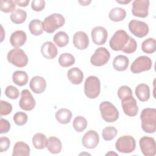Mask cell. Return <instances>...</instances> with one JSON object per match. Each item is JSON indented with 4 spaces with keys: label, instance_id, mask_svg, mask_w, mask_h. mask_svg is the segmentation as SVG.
Wrapping results in <instances>:
<instances>
[{
    "label": "cell",
    "instance_id": "f6af8a7d",
    "mask_svg": "<svg viewBox=\"0 0 156 156\" xmlns=\"http://www.w3.org/2000/svg\"><path fill=\"white\" fill-rule=\"evenodd\" d=\"M15 3L19 5V6H21V7H26L27 6L28 4L29 3V0H17V1H15Z\"/></svg>",
    "mask_w": 156,
    "mask_h": 156
},
{
    "label": "cell",
    "instance_id": "7dc6e473",
    "mask_svg": "<svg viewBox=\"0 0 156 156\" xmlns=\"http://www.w3.org/2000/svg\"><path fill=\"white\" fill-rule=\"evenodd\" d=\"M116 2H118V3H121V4H123V3L127 4V3L130 2V1H116Z\"/></svg>",
    "mask_w": 156,
    "mask_h": 156
},
{
    "label": "cell",
    "instance_id": "4fadbf2b",
    "mask_svg": "<svg viewBox=\"0 0 156 156\" xmlns=\"http://www.w3.org/2000/svg\"><path fill=\"white\" fill-rule=\"evenodd\" d=\"M121 105L124 113L127 116H134L137 115L138 107L136 101L132 95L128 96L121 99Z\"/></svg>",
    "mask_w": 156,
    "mask_h": 156
},
{
    "label": "cell",
    "instance_id": "b9f144b4",
    "mask_svg": "<svg viewBox=\"0 0 156 156\" xmlns=\"http://www.w3.org/2000/svg\"><path fill=\"white\" fill-rule=\"evenodd\" d=\"M31 7L34 11H41L45 7V1L43 0H34L32 1Z\"/></svg>",
    "mask_w": 156,
    "mask_h": 156
},
{
    "label": "cell",
    "instance_id": "603a6c76",
    "mask_svg": "<svg viewBox=\"0 0 156 156\" xmlns=\"http://www.w3.org/2000/svg\"><path fill=\"white\" fill-rule=\"evenodd\" d=\"M135 92L138 99L141 102L147 101L150 98V88L147 84H138L135 88Z\"/></svg>",
    "mask_w": 156,
    "mask_h": 156
},
{
    "label": "cell",
    "instance_id": "52a82bcc",
    "mask_svg": "<svg viewBox=\"0 0 156 156\" xmlns=\"http://www.w3.org/2000/svg\"><path fill=\"white\" fill-rule=\"evenodd\" d=\"M115 147L119 152L125 154L131 153L136 147L135 140L130 135L122 136L116 141Z\"/></svg>",
    "mask_w": 156,
    "mask_h": 156
},
{
    "label": "cell",
    "instance_id": "f1b7e54d",
    "mask_svg": "<svg viewBox=\"0 0 156 156\" xmlns=\"http://www.w3.org/2000/svg\"><path fill=\"white\" fill-rule=\"evenodd\" d=\"M10 18L13 23L16 24H21L26 21L27 18V13L23 9H17L11 13Z\"/></svg>",
    "mask_w": 156,
    "mask_h": 156
},
{
    "label": "cell",
    "instance_id": "4316f807",
    "mask_svg": "<svg viewBox=\"0 0 156 156\" xmlns=\"http://www.w3.org/2000/svg\"><path fill=\"white\" fill-rule=\"evenodd\" d=\"M12 80L14 83L18 86H24L28 82V75L24 71H16L13 73Z\"/></svg>",
    "mask_w": 156,
    "mask_h": 156
},
{
    "label": "cell",
    "instance_id": "f546056e",
    "mask_svg": "<svg viewBox=\"0 0 156 156\" xmlns=\"http://www.w3.org/2000/svg\"><path fill=\"white\" fill-rule=\"evenodd\" d=\"M32 144L35 148L37 149H43L46 147L47 138L42 133H37L32 137Z\"/></svg>",
    "mask_w": 156,
    "mask_h": 156
},
{
    "label": "cell",
    "instance_id": "ffe728a7",
    "mask_svg": "<svg viewBox=\"0 0 156 156\" xmlns=\"http://www.w3.org/2000/svg\"><path fill=\"white\" fill-rule=\"evenodd\" d=\"M27 40L26 34L23 30L13 32L10 37V43L12 46L18 48L24 44Z\"/></svg>",
    "mask_w": 156,
    "mask_h": 156
},
{
    "label": "cell",
    "instance_id": "ac0fdd59",
    "mask_svg": "<svg viewBox=\"0 0 156 156\" xmlns=\"http://www.w3.org/2000/svg\"><path fill=\"white\" fill-rule=\"evenodd\" d=\"M73 41L74 46L79 50L85 49L89 45L88 37L87 34L83 31L76 32L73 36Z\"/></svg>",
    "mask_w": 156,
    "mask_h": 156
},
{
    "label": "cell",
    "instance_id": "44dd1931",
    "mask_svg": "<svg viewBox=\"0 0 156 156\" xmlns=\"http://www.w3.org/2000/svg\"><path fill=\"white\" fill-rule=\"evenodd\" d=\"M67 77L71 83L74 85H79L83 80V74L79 68L74 67L68 71Z\"/></svg>",
    "mask_w": 156,
    "mask_h": 156
},
{
    "label": "cell",
    "instance_id": "1f68e13d",
    "mask_svg": "<svg viewBox=\"0 0 156 156\" xmlns=\"http://www.w3.org/2000/svg\"><path fill=\"white\" fill-rule=\"evenodd\" d=\"M53 40L58 47L63 48L68 44L69 36L65 32L58 31L54 35Z\"/></svg>",
    "mask_w": 156,
    "mask_h": 156
},
{
    "label": "cell",
    "instance_id": "484cf974",
    "mask_svg": "<svg viewBox=\"0 0 156 156\" xmlns=\"http://www.w3.org/2000/svg\"><path fill=\"white\" fill-rule=\"evenodd\" d=\"M55 118L60 124H66L70 122L72 118V112L68 108H63L58 110L55 112Z\"/></svg>",
    "mask_w": 156,
    "mask_h": 156
},
{
    "label": "cell",
    "instance_id": "d6a6232c",
    "mask_svg": "<svg viewBox=\"0 0 156 156\" xmlns=\"http://www.w3.org/2000/svg\"><path fill=\"white\" fill-rule=\"evenodd\" d=\"M142 51L146 54H152L156 49V41L154 38H148L141 44Z\"/></svg>",
    "mask_w": 156,
    "mask_h": 156
},
{
    "label": "cell",
    "instance_id": "bcb514c9",
    "mask_svg": "<svg viewBox=\"0 0 156 156\" xmlns=\"http://www.w3.org/2000/svg\"><path fill=\"white\" fill-rule=\"evenodd\" d=\"M91 1H79L80 4H81L82 5H88Z\"/></svg>",
    "mask_w": 156,
    "mask_h": 156
},
{
    "label": "cell",
    "instance_id": "8992f818",
    "mask_svg": "<svg viewBox=\"0 0 156 156\" xmlns=\"http://www.w3.org/2000/svg\"><path fill=\"white\" fill-rule=\"evenodd\" d=\"M7 58L9 62L19 68L24 67L28 63L27 55L23 49L20 48L11 49L7 53Z\"/></svg>",
    "mask_w": 156,
    "mask_h": 156
},
{
    "label": "cell",
    "instance_id": "d4e9b609",
    "mask_svg": "<svg viewBox=\"0 0 156 156\" xmlns=\"http://www.w3.org/2000/svg\"><path fill=\"white\" fill-rule=\"evenodd\" d=\"M30 155V147L23 141L16 142L13 149V156H28Z\"/></svg>",
    "mask_w": 156,
    "mask_h": 156
},
{
    "label": "cell",
    "instance_id": "8d00e7d4",
    "mask_svg": "<svg viewBox=\"0 0 156 156\" xmlns=\"http://www.w3.org/2000/svg\"><path fill=\"white\" fill-rule=\"evenodd\" d=\"M16 7L15 1L12 0H1L0 10L5 13L13 12Z\"/></svg>",
    "mask_w": 156,
    "mask_h": 156
},
{
    "label": "cell",
    "instance_id": "2e32d148",
    "mask_svg": "<svg viewBox=\"0 0 156 156\" xmlns=\"http://www.w3.org/2000/svg\"><path fill=\"white\" fill-rule=\"evenodd\" d=\"M91 35L93 43L96 45L105 44L108 37L107 30L102 26H96L91 32Z\"/></svg>",
    "mask_w": 156,
    "mask_h": 156
},
{
    "label": "cell",
    "instance_id": "836d02e7",
    "mask_svg": "<svg viewBox=\"0 0 156 156\" xmlns=\"http://www.w3.org/2000/svg\"><path fill=\"white\" fill-rule=\"evenodd\" d=\"M58 61L60 66L64 68H67L74 64L75 58L71 54L66 52L60 55Z\"/></svg>",
    "mask_w": 156,
    "mask_h": 156
},
{
    "label": "cell",
    "instance_id": "ba28073f",
    "mask_svg": "<svg viewBox=\"0 0 156 156\" xmlns=\"http://www.w3.org/2000/svg\"><path fill=\"white\" fill-rule=\"evenodd\" d=\"M152 65V60L147 56L141 55L136 58L130 66V71L134 74H138L151 69Z\"/></svg>",
    "mask_w": 156,
    "mask_h": 156
},
{
    "label": "cell",
    "instance_id": "d6986e66",
    "mask_svg": "<svg viewBox=\"0 0 156 156\" xmlns=\"http://www.w3.org/2000/svg\"><path fill=\"white\" fill-rule=\"evenodd\" d=\"M57 48L51 41L44 42L41 47L42 55L47 59H53L57 55Z\"/></svg>",
    "mask_w": 156,
    "mask_h": 156
},
{
    "label": "cell",
    "instance_id": "6da1fadb",
    "mask_svg": "<svg viewBox=\"0 0 156 156\" xmlns=\"http://www.w3.org/2000/svg\"><path fill=\"white\" fill-rule=\"evenodd\" d=\"M110 47L115 51H122L127 54L134 52L137 48L135 40L130 37L124 30H118L115 32L109 41Z\"/></svg>",
    "mask_w": 156,
    "mask_h": 156
},
{
    "label": "cell",
    "instance_id": "7402d4cb",
    "mask_svg": "<svg viewBox=\"0 0 156 156\" xmlns=\"http://www.w3.org/2000/svg\"><path fill=\"white\" fill-rule=\"evenodd\" d=\"M46 147L52 154H56L60 152L62 148V144L60 139L55 136H50L47 139Z\"/></svg>",
    "mask_w": 156,
    "mask_h": 156
},
{
    "label": "cell",
    "instance_id": "277c9868",
    "mask_svg": "<svg viewBox=\"0 0 156 156\" xmlns=\"http://www.w3.org/2000/svg\"><path fill=\"white\" fill-rule=\"evenodd\" d=\"M101 92V82L99 78L94 76H88L84 84V93L90 99H95Z\"/></svg>",
    "mask_w": 156,
    "mask_h": 156
},
{
    "label": "cell",
    "instance_id": "7a4b0ae2",
    "mask_svg": "<svg viewBox=\"0 0 156 156\" xmlns=\"http://www.w3.org/2000/svg\"><path fill=\"white\" fill-rule=\"evenodd\" d=\"M141 128L148 133H153L156 129V109L154 108H144L140 115Z\"/></svg>",
    "mask_w": 156,
    "mask_h": 156
},
{
    "label": "cell",
    "instance_id": "74e56055",
    "mask_svg": "<svg viewBox=\"0 0 156 156\" xmlns=\"http://www.w3.org/2000/svg\"><path fill=\"white\" fill-rule=\"evenodd\" d=\"M13 119L16 125L21 126L26 124L28 118L26 113L23 112H18L13 115Z\"/></svg>",
    "mask_w": 156,
    "mask_h": 156
},
{
    "label": "cell",
    "instance_id": "60d3db41",
    "mask_svg": "<svg viewBox=\"0 0 156 156\" xmlns=\"http://www.w3.org/2000/svg\"><path fill=\"white\" fill-rule=\"evenodd\" d=\"M132 94L133 93L131 88L126 85L121 86L118 90V96L121 100L128 96H132Z\"/></svg>",
    "mask_w": 156,
    "mask_h": 156
},
{
    "label": "cell",
    "instance_id": "4dcf8cb0",
    "mask_svg": "<svg viewBox=\"0 0 156 156\" xmlns=\"http://www.w3.org/2000/svg\"><path fill=\"white\" fill-rule=\"evenodd\" d=\"M29 29L30 33L35 36H38L42 34L43 32V22L38 19L32 20L29 24Z\"/></svg>",
    "mask_w": 156,
    "mask_h": 156
},
{
    "label": "cell",
    "instance_id": "ab89813d",
    "mask_svg": "<svg viewBox=\"0 0 156 156\" xmlns=\"http://www.w3.org/2000/svg\"><path fill=\"white\" fill-rule=\"evenodd\" d=\"M12 111V105L7 101H0V115L5 116L10 114Z\"/></svg>",
    "mask_w": 156,
    "mask_h": 156
},
{
    "label": "cell",
    "instance_id": "cb8c5ba5",
    "mask_svg": "<svg viewBox=\"0 0 156 156\" xmlns=\"http://www.w3.org/2000/svg\"><path fill=\"white\" fill-rule=\"evenodd\" d=\"M129 60L128 57L123 55H119L115 57L113 61V68L118 71H125L129 66Z\"/></svg>",
    "mask_w": 156,
    "mask_h": 156
},
{
    "label": "cell",
    "instance_id": "ee69618b",
    "mask_svg": "<svg viewBox=\"0 0 156 156\" xmlns=\"http://www.w3.org/2000/svg\"><path fill=\"white\" fill-rule=\"evenodd\" d=\"M10 129V124L5 119L1 118L0 119V133H7Z\"/></svg>",
    "mask_w": 156,
    "mask_h": 156
},
{
    "label": "cell",
    "instance_id": "8fae6325",
    "mask_svg": "<svg viewBox=\"0 0 156 156\" xmlns=\"http://www.w3.org/2000/svg\"><path fill=\"white\" fill-rule=\"evenodd\" d=\"M140 147L145 156H154L156 154V143L152 137L144 136L140 139Z\"/></svg>",
    "mask_w": 156,
    "mask_h": 156
},
{
    "label": "cell",
    "instance_id": "5b68a950",
    "mask_svg": "<svg viewBox=\"0 0 156 156\" xmlns=\"http://www.w3.org/2000/svg\"><path fill=\"white\" fill-rule=\"evenodd\" d=\"M102 119L107 122L116 121L119 118V112L116 107L109 101H103L99 105Z\"/></svg>",
    "mask_w": 156,
    "mask_h": 156
},
{
    "label": "cell",
    "instance_id": "f35d334b",
    "mask_svg": "<svg viewBox=\"0 0 156 156\" xmlns=\"http://www.w3.org/2000/svg\"><path fill=\"white\" fill-rule=\"evenodd\" d=\"M19 94L18 88L13 85H9L5 88V94L7 98L11 99H17L19 96Z\"/></svg>",
    "mask_w": 156,
    "mask_h": 156
},
{
    "label": "cell",
    "instance_id": "7bdbcfd3",
    "mask_svg": "<svg viewBox=\"0 0 156 156\" xmlns=\"http://www.w3.org/2000/svg\"><path fill=\"white\" fill-rule=\"evenodd\" d=\"M10 141L9 138L1 136L0 138V152H5L9 148Z\"/></svg>",
    "mask_w": 156,
    "mask_h": 156
},
{
    "label": "cell",
    "instance_id": "30bf717a",
    "mask_svg": "<svg viewBox=\"0 0 156 156\" xmlns=\"http://www.w3.org/2000/svg\"><path fill=\"white\" fill-rule=\"evenodd\" d=\"M128 27L130 32L138 38L145 37L148 34L149 30L148 25L146 23L139 20H131Z\"/></svg>",
    "mask_w": 156,
    "mask_h": 156
},
{
    "label": "cell",
    "instance_id": "83f0119b",
    "mask_svg": "<svg viewBox=\"0 0 156 156\" xmlns=\"http://www.w3.org/2000/svg\"><path fill=\"white\" fill-rule=\"evenodd\" d=\"M126 16V10L121 7H115L112 9L108 14L109 18L115 22L122 21Z\"/></svg>",
    "mask_w": 156,
    "mask_h": 156
},
{
    "label": "cell",
    "instance_id": "5bb4252c",
    "mask_svg": "<svg viewBox=\"0 0 156 156\" xmlns=\"http://www.w3.org/2000/svg\"><path fill=\"white\" fill-rule=\"evenodd\" d=\"M20 107L25 111H30L35 106V100L31 93L27 89L22 90L19 101Z\"/></svg>",
    "mask_w": 156,
    "mask_h": 156
},
{
    "label": "cell",
    "instance_id": "3957f363",
    "mask_svg": "<svg viewBox=\"0 0 156 156\" xmlns=\"http://www.w3.org/2000/svg\"><path fill=\"white\" fill-rule=\"evenodd\" d=\"M65 23L64 16L60 13H52L45 18L43 22V30L48 33L52 34L58 28L62 27Z\"/></svg>",
    "mask_w": 156,
    "mask_h": 156
},
{
    "label": "cell",
    "instance_id": "e0dca14e",
    "mask_svg": "<svg viewBox=\"0 0 156 156\" xmlns=\"http://www.w3.org/2000/svg\"><path fill=\"white\" fill-rule=\"evenodd\" d=\"M29 87L34 93L36 94H41L46 90V80L41 76H34L30 80Z\"/></svg>",
    "mask_w": 156,
    "mask_h": 156
},
{
    "label": "cell",
    "instance_id": "9a60e30c",
    "mask_svg": "<svg viewBox=\"0 0 156 156\" xmlns=\"http://www.w3.org/2000/svg\"><path fill=\"white\" fill-rule=\"evenodd\" d=\"M99 142L98 133L93 130L87 132L82 137V143L83 146L88 149L95 148Z\"/></svg>",
    "mask_w": 156,
    "mask_h": 156
},
{
    "label": "cell",
    "instance_id": "7c38bea8",
    "mask_svg": "<svg viewBox=\"0 0 156 156\" xmlns=\"http://www.w3.org/2000/svg\"><path fill=\"white\" fill-rule=\"evenodd\" d=\"M149 7V0H135L132 2V15L140 18H146L148 15Z\"/></svg>",
    "mask_w": 156,
    "mask_h": 156
},
{
    "label": "cell",
    "instance_id": "9c48e42d",
    "mask_svg": "<svg viewBox=\"0 0 156 156\" xmlns=\"http://www.w3.org/2000/svg\"><path fill=\"white\" fill-rule=\"evenodd\" d=\"M110 57V52L104 47L96 49L90 58L91 63L96 66H101L105 65Z\"/></svg>",
    "mask_w": 156,
    "mask_h": 156
},
{
    "label": "cell",
    "instance_id": "d590c367",
    "mask_svg": "<svg viewBox=\"0 0 156 156\" xmlns=\"http://www.w3.org/2000/svg\"><path fill=\"white\" fill-rule=\"evenodd\" d=\"M118 133L117 129L113 126L105 127L102 132V136L104 140L110 141L115 138Z\"/></svg>",
    "mask_w": 156,
    "mask_h": 156
},
{
    "label": "cell",
    "instance_id": "e575fe53",
    "mask_svg": "<svg viewBox=\"0 0 156 156\" xmlns=\"http://www.w3.org/2000/svg\"><path fill=\"white\" fill-rule=\"evenodd\" d=\"M73 126L76 132H82L87 126V121L83 116H77L73 120Z\"/></svg>",
    "mask_w": 156,
    "mask_h": 156
}]
</instances>
